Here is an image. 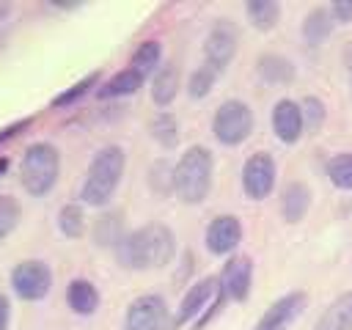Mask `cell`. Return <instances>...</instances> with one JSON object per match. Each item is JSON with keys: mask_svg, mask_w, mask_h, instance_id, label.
<instances>
[{"mask_svg": "<svg viewBox=\"0 0 352 330\" xmlns=\"http://www.w3.org/2000/svg\"><path fill=\"white\" fill-rule=\"evenodd\" d=\"M176 239L162 223H148L116 242L118 261L126 270H160L173 258Z\"/></svg>", "mask_w": 352, "mask_h": 330, "instance_id": "obj_1", "label": "cell"}, {"mask_svg": "<svg viewBox=\"0 0 352 330\" xmlns=\"http://www.w3.org/2000/svg\"><path fill=\"white\" fill-rule=\"evenodd\" d=\"M121 173H124V148L121 146L99 148L88 165V173H85L82 190H80L82 204H88V206L107 204L121 182Z\"/></svg>", "mask_w": 352, "mask_h": 330, "instance_id": "obj_2", "label": "cell"}, {"mask_svg": "<svg viewBox=\"0 0 352 330\" xmlns=\"http://www.w3.org/2000/svg\"><path fill=\"white\" fill-rule=\"evenodd\" d=\"M212 187V154L204 146H192L173 168V190L184 204H201Z\"/></svg>", "mask_w": 352, "mask_h": 330, "instance_id": "obj_3", "label": "cell"}, {"mask_svg": "<svg viewBox=\"0 0 352 330\" xmlns=\"http://www.w3.org/2000/svg\"><path fill=\"white\" fill-rule=\"evenodd\" d=\"M58 170H60V157L52 143H33L25 148L22 165H19V179L30 195L50 192L58 182Z\"/></svg>", "mask_w": 352, "mask_h": 330, "instance_id": "obj_4", "label": "cell"}, {"mask_svg": "<svg viewBox=\"0 0 352 330\" xmlns=\"http://www.w3.org/2000/svg\"><path fill=\"white\" fill-rule=\"evenodd\" d=\"M212 132L226 146H236V143L248 140V135L253 132V113H250V107L245 102H239V99L223 102L214 110Z\"/></svg>", "mask_w": 352, "mask_h": 330, "instance_id": "obj_5", "label": "cell"}, {"mask_svg": "<svg viewBox=\"0 0 352 330\" xmlns=\"http://www.w3.org/2000/svg\"><path fill=\"white\" fill-rule=\"evenodd\" d=\"M11 286L14 292L22 297V300H41L47 297L50 286H52V272L44 261H36V258H28V261H19L14 270H11Z\"/></svg>", "mask_w": 352, "mask_h": 330, "instance_id": "obj_6", "label": "cell"}, {"mask_svg": "<svg viewBox=\"0 0 352 330\" xmlns=\"http://www.w3.org/2000/svg\"><path fill=\"white\" fill-rule=\"evenodd\" d=\"M168 308L160 294H143L129 302L124 330H165Z\"/></svg>", "mask_w": 352, "mask_h": 330, "instance_id": "obj_7", "label": "cell"}, {"mask_svg": "<svg viewBox=\"0 0 352 330\" xmlns=\"http://www.w3.org/2000/svg\"><path fill=\"white\" fill-rule=\"evenodd\" d=\"M242 187L248 192V198L253 201H261L272 192L275 187V162L270 154L258 151L253 157H248L245 168H242Z\"/></svg>", "mask_w": 352, "mask_h": 330, "instance_id": "obj_8", "label": "cell"}, {"mask_svg": "<svg viewBox=\"0 0 352 330\" xmlns=\"http://www.w3.org/2000/svg\"><path fill=\"white\" fill-rule=\"evenodd\" d=\"M236 52V28L234 22L228 19H217L214 28L209 30L206 36V44H204V55H206V63L217 72H223L228 66V60L234 58Z\"/></svg>", "mask_w": 352, "mask_h": 330, "instance_id": "obj_9", "label": "cell"}, {"mask_svg": "<svg viewBox=\"0 0 352 330\" xmlns=\"http://www.w3.org/2000/svg\"><path fill=\"white\" fill-rule=\"evenodd\" d=\"M220 280L217 278H204V280H198L195 286H190V292L184 294V300H182V305H179V311H176V316H173V327H182V324H187L190 319H195L212 300H220Z\"/></svg>", "mask_w": 352, "mask_h": 330, "instance_id": "obj_10", "label": "cell"}, {"mask_svg": "<svg viewBox=\"0 0 352 330\" xmlns=\"http://www.w3.org/2000/svg\"><path fill=\"white\" fill-rule=\"evenodd\" d=\"M250 280H253V261L248 256H234L226 261L223 275H220V292L228 300L242 302L250 294Z\"/></svg>", "mask_w": 352, "mask_h": 330, "instance_id": "obj_11", "label": "cell"}, {"mask_svg": "<svg viewBox=\"0 0 352 330\" xmlns=\"http://www.w3.org/2000/svg\"><path fill=\"white\" fill-rule=\"evenodd\" d=\"M242 239V226L234 214H220L206 226V248L217 256L231 253Z\"/></svg>", "mask_w": 352, "mask_h": 330, "instance_id": "obj_12", "label": "cell"}, {"mask_svg": "<svg viewBox=\"0 0 352 330\" xmlns=\"http://www.w3.org/2000/svg\"><path fill=\"white\" fill-rule=\"evenodd\" d=\"M302 126H305V121H302V110H300L297 102L280 99V102L272 107V129H275V135H278L283 143L300 140Z\"/></svg>", "mask_w": 352, "mask_h": 330, "instance_id": "obj_13", "label": "cell"}, {"mask_svg": "<svg viewBox=\"0 0 352 330\" xmlns=\"http://www.w3.org/2000/svg\"><path fill=\"white\" fill-rule=\"evenodd\" d=\"M302 305H305V294H300V292L286 294L267 308V314L258 319V324L253 330H286L289 322L302 311Z\"/></svg>", "mask_w": 352, "mask_h": 330, "instance_id": "obj_14", "label": "cell"}, {"mask_svg": "<svg viewBox=\"0 0 352 330\" xmlns=\"http://www.w3.org/2000/svg\"><path fill=\"white\" fill-rule=\"evenodd\" d=\"M66 302L74 314L80 316H91L96 308H99V292L91 280H82V278H74L66 289Z\"/></svg>", "mask_w": 352, "mask_h": 330, "instance_id": "obj_15", "label": "cell"}, {"mask_svg": "<svg viewBox=\"0 0 352 330\" xmlns=\"http://www.w3.org/2000/svg\"><path fill=\"white\" fill-rule=\"evenodd\" d=\"M316 330H352V292H344L316 322Z\"/></svg>", "mask_w": 352, "mask_h": 330, "instance_id": "obj_16", "label": "cell"}, {"mask_svg": "<svg viewBox=\"0 0 352 330\" xmlns=\"http://www.w3.org/2000/svg\"><path fill=\"white\" fill-rule=\"evenodd\" d=\"M308 204H311V192H308V187L300 184V182H292V184L283 190V198H280L283 220H289V223L302 220V214L308 212Z\"/></svg>", "mask_w": 352, "mask_h": 330, "instance_id": "obj_17", "label": "cell"}, {"mask_svg": "<svg viewBox=\"0 0 352 330\" xmlns=\"http://www.w3.org/2000/svg\"><path fill=\"white\" fill-rule=\"evenodd\" d=\"M140 85H143V77H140L135 69H124V72L113 74V77L96 91V96H99V99H118V96L135 94Z\"/></svg>", "mask_w": 352, "mask_h": 330, "instance_id": "obj_18", "label": "cell"}, {"mask_svg": "<svg viewBox=\"0 0 352 330\" xmlns=\"http://www.w3.org/2000/svg\"><path fill=\"white\" fill-rule=\"evenodd\" d=\"M330 30H333V14H330V8H314L305 16V22H302V36H305V41L311 47L322 44L330 36Z\"/></svg>", "mask_w": 352, "mask_h": 330, "instance_id": "obj_19", "label": "cell"}, {"mask_svg": "<svg viewBox=\"0 0 352 330\" xmlns=\"http://www.w3.org/2000/svg\"><path fill=\"white\" fill-rule=\"evenodd\" d=\"M176 91H179V72H176L173 66H162V69L154 74V80H151V99H154L160 107H165V104L173 102Z\"/></svg>", "mask_w": 352, "mask_h": 330, "instance_id": "obj_20", "label": "cell"}, {"mask_svg": "<svg viewBox=\"0 0 352 330\" xmlns=\"http://www.w3.org/2000/svg\"><path fill=\"white\" fill-rule=\"evenodd\" d=\"M245 11H248V19L253 22V28H258V30H270L280 16L278 3H272V0H250L245 6Z\"/></svg>", "mask_w": 352, "mask_h": 330, "instance_id": "obj_21", "label": "cell"}, {"mask_svg": "<svg viewBox=\"0 0 352 330\" xmlns=\"http://www.w3.org/2000/svg\"><path fill=\"white\" fill-rule=\"evenodd\" d=\"M160 55H162L160 41H143V44L135 50V55H132V60H129V69H135V72L146 80V74H151L154 66L160 63Z\"/></svg>", "mask_w": 352, "mask_h": 330, "instance_id": "obj_22", "label": "cell"}, {"mask_svg": "<svg viewBox=\"0 0 352 330\" xmlns=\"http://www.w3.org/2000/svg\"><path fill=\"white\" fill-rule=\"evenodd\" d=\"M258 74H261L267 82H289L292 74H294V69H292V63H289L286 58H280V55H264V58L258 60Z\"/></svg>", "mask_w": 352, "mask_h": 330, "instance_id": "obj_23", "label": "cell"}, {"mask_svg": "<svg viewBox=\"0 0 352 330\" xmlns=\"http://www.w3.org/2000/svg\"><path fill=\"white\" fill-rule=\"evenodd\" d=\"M327 176L336 187L352 190V154H336L327 162Z\"/></svg>", "mask_w": 352, "mask_h": 330, "instance_id": "obj_24", "label": "cell"}, {"mask_svg": "<svg viewBox=\"0 0 352 330\" xmlns=\"http://www.w3.org/2000/svg\"><path fill=\"white\" fill-rule=\"evenodd\" d=\"M58 228H60L66 236L77 239V236L85 231V217H82V209H80L77 204H66V206L60 209V214H58Z\"/></svg>", "mask_w": 352, "mask_h": 330, "instance_id": "obj_25", "label": "cell"}, {"mask_svg": "<svg viewBox=\"0 0 352 330\" xmlns=\"http://www.w3.org/2000/svg\"><path fill=\"white\" fill-rule=\"evenodd\" d=\"M151 135H154L165 148L176 146V140H179V124H176V118H173L170 113H160V116L151 121Z\"/></svg>", "mask_w": 352, "mask_h": 330, "instance_id": "obj_26", "label": "cell"}, {"mask_svg": "<svg viewBox=\"0 0 352 330\" xmlns=\"http://www.w3.org/2000/svg\"><path fill=\"white\" fill-rule=\"evenodd\" d=\"M217 69H212L209 63H204V66H198L192 74H190V96H195V99H201V96H206L209 94V88L214 85V80H217Z\"/></svg>", "mask_w": 352, "mask_h": 330, "instance_id": "obj_27", "label": "cell"}, {"mask_svg": "<svg viewBox=\"0 0 352 330\" xmlns=\"http://www.w3.org/2000/svg\"><path fill=\"white\" fill-rule=\"evenodd\" d=\"M19 223V204L11 195H0V242L16 228Z\"/></svg>", "mask_w": 352, "mask_h": 330, "instance_id": "obj_28", "label": "cell"}, {"mask_svg": "<svg viewBox=\"0 0 352 330\" xmlns=\"http://www.w3.org/2000/svg\"><path fill=\"white\" fill-rule=\"evenodd\" d=\"M96 80H99V74L94 72V74H88L85 80L74 82L69 91H63L60 96H55V99H52V107H63V104H72V102H77L82 94H88V88H94V85H96Z\"/></svg>", "mask_w": 352, "mask_h": 330, "instance_id": "obj_29", "label": "cell"}, {"mask_svg": "<svg viewBox=\"0 0 352 330\" xmlns=\"http://www.w3.org/2000/svg\"><path fill=\"white\" fill-rule=\"evenodd\" d=\"M300 110H302V121H308V126H311V129H316V126L324 121V104H322L319 99H314V96L302 99Z\"/></svg>", "mask_w": 352, "mask_h": 330, "instance_id": "obj_30", "label": "cell"}, {"mask_svg": "<svg viewBox=\"0 0 352 330\" xmlns=\"http://www.w3.org/2000/svg\"><path fill=\"white\" fill-rule=\"evenodd\" d=\"M330 14L336 22H352V0H336L330 6Z\"/></svg>", "mask_w": 352, "mask_h": 330, "instance_id": "obj_31", "label": "cell"}, {"mask_svg": "<svg viewBox=\"0 0 352 330\" xmlns=\"http://www.w3.org/2000/svg\"><path fill=\"white\" fill-rule=\"evenodd\" d=\"M8 319H11V305H8V297L0 292V330L8 327Z\"/></svg>", "mask_w": 352, "mask_h": 330, "instance_id": "obj_32", "label": "cell"}, {"mask_svg": "<svg viewBox=\"0 0 352 330\" xmlns=\"http://www.w3.org/2000/svg\"><path fill=\"white\" fill-rule=\"evenodd\" d=\"M6 14H8V6H6V3H0V22L6 19Z\"/></svg>", "mask_w": 352, "mask_h": 330, "instance_id": "obj_33", "label": "cell"}, {"mask_svg": "<svg viewBox=\"0 0 352 330\" xmlns=\"http://www.w3.org/2000/svg\"><path fill=\"white\" fill-rule=\"evenodd\" d=\"M6 168H8V160H6V157H0V173H3Z\"/></svg>", "mask_w": 352, "mask_h": 330, "instance_id": "obj_34", "label": "cell"}, {"mask_svg": "<svg viewBox=\"0 0 352 330\" xmlns=\"http://www.w3.org/2000/svg\"><path fill=\"white\" fill-rule=\"evenodd\" d=\"M349 82H352V72H349Z\"/></svg>", "mask_w": 352, "mask_h": 330, "instance_id": "obj_35", "label": "cell"}]
</instances>
